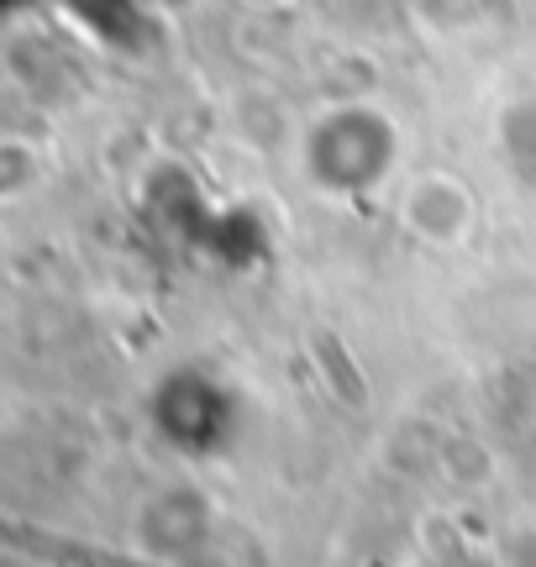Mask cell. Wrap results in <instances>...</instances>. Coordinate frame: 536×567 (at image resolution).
I'll return each mask as SVG.
<instances>
[{
    "label": "cell",
    "mask_w": 536,
    "mask_h": 567,
    "mask_svg": "<svg viewBox=\"0 0 536 567\" xmlns=\"http://www.w3.org/2000/svg\"><path fill=\"white\" fill-rule=\"evenodd\" d=\"M400 158V132L379 105H337L306 126L300 168L321 195H363L384 179Z\"/></svg>",
    "instance_id": "cell-1"
},
{
    "label": "cell",
    "mask_w": 536,
    "mask_h": 567,
    "mask_svg": "<svg viewBox=\"0 0 536 567\" xmlns=\"http://www.w3.org/2000/svg\"><path fill=\"white\" fill-rule=\"evenodd\" d=\"M153 415H158V431L185 452H216L221 431H227V394L206 373H174L158 389Z\"/></svg>",
    "instance_id": "cell-2"
},
{
    "label": "cell",
    "mask_w": 536,
    "mask_h": 567,
    "mask_svg": "<svg viewBox=\"0 0 536 567\" xmlns=\"http://www.w3.org/2000/svg\"><path fill=\"white\" fill-rule=\"evenodd\" d=\"M210 526H216V515L195 488H164L137 515V542L164 563H185L210 542Z\"/></svg>",
    "instance_id": "cell-3"
},
{
    "label": "cell",
    "mask_w": 536,
    "mask_h": 567,
    "mask_svg": "<svg viewBox=\"0 0 536 567\" xmlns=\"http://www.w3.org/2000/svg\"><path fill=\"white\" fill-rule=\"evenodd\" d=\"M405 226H411L421 243H436V247H453L468 237V226H474V189L453 174H421L411 184V195H405Z\"/></svg>",
    "instance_id": "cell-4"
}]
</instances>
